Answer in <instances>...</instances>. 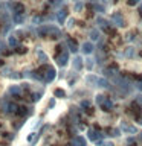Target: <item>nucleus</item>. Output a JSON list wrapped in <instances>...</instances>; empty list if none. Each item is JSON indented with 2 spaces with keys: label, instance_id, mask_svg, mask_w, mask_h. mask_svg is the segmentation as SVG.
Listing matches in <instances>:
<instances>
[{
  "label": "nucleus",
  "instance_id": "2eb2a0df",
  "mask_svg": "<svg viewBox=\"0 0 142 146\" xmlns=\"http://www.w3.org/2000/svg\"><path fill=\"white\" fill-rule=\"evenodd\" d=\"M139 15H141V17H142V6H141V8H139Z\"/></svg>",
  "mask_w": 142,
  "mask_h": 146
},
{
  "label": "nucleus",
  "instance_id": "39448f33",
  "mask_svg": "<svg viewBox=\"0 0 142 146\" xmlns=\"http://www.w3.org/2000/svg\"><path fill=\"white\" fill-rule=\"evenodd\" d=\"M12 21L15 25H20V23L25 21V14H14L12 15Z\"/></svg>",
  "mask_w": 142,
  "mask_h": 146
},
{
  "label": "nucleus",
  "instance_id": "0eeeda50",
  "mask_svg": "<svg viewBox=\"0 0 142 146\" xmlns=\"http://www.w3.org/2000/svg\"><path fill=\"white\" fill-rule=\"evenodd\" d=\"M82 52L84 53H92L93 52V46H92V43H84L82 44Z\"/></svg>",
  "mask_w": 142,
  "mask_h": 146
},
{
  "label": "nucleus",
  "instance_id": "7ed1b4c3",
  "mask_svg": "<svg viewBox=\"0 0 142 146\" xmlns=\"http://www.w3.org/2000/svg\"><path fill=\"white\" fill-rule=\"evenodd\" d=\"M67 46H69V49H70V52H76L78 50V43H76V40H73V38H67Z\"/></svg>",
  "mask_w": 142,
  "mask_h": 146
},
{
  "label": "nucleus",
  "instance_id": "9d476101",
  "mask_svg": "<svg viewBox=\"0 0 142 146\" xmlns=\"http://www.w3.org/2000/svg\"><path fill=\"white\" fill-rule=\"evenodd\" d=\"M73 61H75V62H73V64H75V68H80L81 67V61H82L81 58H75Z\"/></svg>",
  "mask_w": 142,
  "mask_h": 146
},
{
  "label": "nucleus",
  "instance_id": "20e7f679",
  "mask_svg": "<svg viewBox=\"0 0 142 146\" xmlns=\"http://www.w3.org/2000/svg\"><path fill=\"white\" fill-rule=\"evenodd\" d=\"M66 17H67V9H63V11H58V14H57V20H58V23H64V20H66Z\"/></svg>",
  "mask_w": 142,
  "mask_h": 146
},
{
  "label": "nucleus",
  "instance_id": "f8f14e48",
  "mask_svg": "<svg viewBox=\"0 0 142 146\" xmlns=\"http://www.w3.org/2000/svg\"><path fill=\"white\" fill-rule=\"evenodd\" d=\"M137 2H139V0H127V3L130 5V6H135V5H137Z\"/></svg>",
  "mask_w": 142,
  "mask_h": 146
},
{
  "label": "nucleus",
  "instance_id": "1a4fd4ad",
  "mask_svg": "<svg viewBox=\"0 0 142 146\" xmlns=\"http://www.w3.org/2000/svg\"><path fill=\"white\" fill-rule=\"evenodd\" d=\"M15 52H17V53H26L27 49L23 47V46H17V47H15Z\"/></svg>",
  "mask_w": 142,
  "mask_h": 146
},
{
  "label": "nucleus",
  "instance_id": "4468645a",
  "mask_svg": "<svg viewBox=\"0 0 142 146\" xmlns=\"http://www.w3.org/2000/svg\"><path fill=\"white\" fill-rule=\"evenodd\" d=\"M50 3H52V5H60V3H61V0H50Z\"/></svg>",
  "mask_w": 142,
  "mask_h": 146
},
{
  "label": "nucleus",
  "instance_id": "423d86ee",
  "mask_svg": "<svg viewBox=\"0 0 142 146\" xmlns=\"http://www.w3.org/2000/svg\"><path fill=\"white\" fill-rule=\"evenodd\" d=\"M8 44L11 46L12 49H15L17 46H18V40H17V36H15V35H9V38H8Z\"/></svg>",
  "mask_w": 142,
  "mask_h": 146
},
{
  "label": "nucleus",
  "instance_id": "6e6552de",
  "mask_svg": "<svg viewBox=\"0 0 142 146\" xmlns=\"http://www.w3.org/2000/svg\"><path fill=\"white\" fill-rule=\"evenodd\" d=\"M27 113H29V111H27V108H26V107H20V108L17 110V114H18V116H21V117H23V116H26Z\"/></svg>",
  "mask_w": 142,
  "mask_h": 146
},
{
  "label": "nucleus",
  "instance_id": "f257e3e1",
  "mask_svg": "<svg viewBox=\"0 0 142 146\" xmlns=\"http://www.w3.org/2000/svg\"><path fill=\"white\" fill-rule=\"evenodd\" d=\"M67 61H69V53L66 52V50H61L60 53H57V64L58 66L64 67L67 64Z\"/></svg>",
  "mask_w": 142,
  "mask_h": 146
},
{
  "label": "nucleus",
  "instance_id": "ddd939ff",
  "mask_svg": "<svg viewBox=\"0 0 142 146\" xmlns=\"http://www.w3.org/2000/svg\"><path fill=\"white\" fill-rule=\"evenodd\" d=\"M55 94H57V96H61V98H63V96H64V91L60 90V88H57V90H55Z\"/></svg>",
  "mask_w": 142,
  "mask_h": 146
},
{
  "label": "nucleus",
  "instance_id": "9b49d317",
  "mask_svg": "<svg viewBox=\"0 0 142 146\" xmlns=\"http://www.w3.org/2000/svg\"><path fill=\"white\" fill-rule=\"evenodd\" d=\"M37 56H38V58L41 59V61H46V55H44L43 52H41V50H38V52H37Z\"/></svg>",
  "mask_w": 142,
  "mask_h": 146
},
{
  "label": "nucleus",
  "instance_id": "f03ea898",
  "mask_svg": "<svg viewBox=\"0 0 142 146\" xmlns=\"http://www.w3.org/2000/svg\"><path fill=\"white\" fill-rule=\"evenodd\" d=\"M9 8L12 11V15L14 14H25V5H21L20 2H14V3H9Z\"/></svg>",
  "mask_w": 142,
  "mask_h": 146
}]
</instances>
